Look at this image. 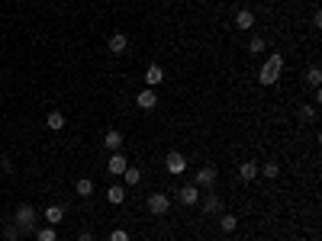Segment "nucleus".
Returning <instances> with one entry per match:
<instances>
[{"mask_svg": "<svg viewBox=\"0 0 322 241\" xmlns=\"http://www.w3.org/2000/svg\"><path fill=\"white\" fill-rule=\"evenodd\" d=\"M219 228H222V235H232L235 228H238V219L232 212H222V219H219Z\"/></svg>", "mask_w": 322, "mask_h": 241, "instance_id": "18", "label": "nucleus"}, {"mask_svg": "<svg viewBox=\"0 0 322 241\" xmlns=\"http://www.w3.org/2000/svg\"><path fill=\"white\" fill-rule=\"evenodd\" d=\"M216 180H219V174H216V167H200V171L194 174V187H203V190H213L216 187Z\"/></svg>", "mask_w": 322, "mask_h": 241, "instance_id": "3", "label": "nucleus"}, {"mask_svg": "<svg viewBox=\"0 0 322 241\" xmlns=\"http://www.w3.org/2000/svg\"><path fill=\"white\" fill-rule=\"evenodd\" d=\"M126 167H129V161L123 158V151H113V154H110V161H106V171H110L113 177H123Z\"/></svg>", "mask_w": 322, "mask_h": 241, "instance_id": "8", "label": "nucleus"}, {"mask_svg": "<svg viewBox=\"0 0 322 241\" xmlns=\"http://www.w3.org/2000/svg\"><path fill=\"white\" fill-rule=\"evenodd\" d=\"M238 177H242L245 184H252V180L258 177V164H255V161H245L242 167H238Z\"/></svg>", "mask_w": 322, "mask_h": 241, "instance_id": "15", "label": "nucleus"}, {"mask_svg": "<svg viewBox=\"0 0 322 241\" xmlns=\"http://www.w3.org/2000/svg\"><path fill=\"white\" fill-rule=\"evenodd\" d=\"M222 241H232V238H222Z\"/></svg>", "mask_w": 322, "mask_h": 241, "instance_id": "30", "label": "nucleus"}, {"mask_svg": "<svg viewBox=\"0 0 322 241\" xmlns=\"http://www.w3.org/2000/svg\"><path fill=\"white\" fill-rule=\"evenodd\" d=\"M177 203H181V206H197L200 203V187H194V184L181 187L177 190Z\"/></svg>", "mask_w": 322, "mask_h": 241, "instance_id": "5", "label": "nucleus"}, {"mask_svg": "<svg viewBox=\"0 0 322 241\" xmlns=\"http://www.w3.org/2000/svg\"><path fill=\"white\" fill-rule=\"evenodd\" d=\"M106 199H110L113 206H123V203H126V190L119 187V184H113L110 190H106Z\"/></svg>", "mask_w": 322, "mask_h": 241, "instance_id": "16", "label": "nucleus"}, {"mask_svg": "<svg viewBox=\"0 0 322 241\" xmlns=\"http://www.w3.org/2000/svg\"><path fill=\"white\" fill-rule=\"evenodd\" d=\"M74 193H78V196H90V193H93V180H87V177H81V180H78V184H74Z\"/></svg>", "mask_w": 322, "mask_h": 241, "instance_id": "21", "label": "nucleus"}, {"mask_svg": "<svg viewBox=\"0 0 322 241\" xmlns=\"http://www.w3.org/2000/svg\"><path fill=\"white\" fill-rule=\"evenodd\" d=\"M287 241H300V238H287Z\"/></svg>", "mask_w": 322, "mask_h": 241, "instance_id": "29", "label": "nucleus"}, {"mask_svg": "<svg viewBox=\"0 0 322 241\" xmlns=\"http://www.w3.org/2000/svg\"><path fill=\"white\" fill-rule=\"evenodd\" d=\"M280 71H283V55L277 52V55H268V62H264V68L258 71V81L264 84V87H271V84H277V77H280Z\"/></svg>", "mask_w": 322, "mask_h": 241, "instance_id": "1", "label": "nucleus"}, {"mask_svg": "<svg viewBox=\"0 0 322 241\" xmlns=\"http://www.w3.org/2000/svg\"><path fill=\"white\" fill-rule=\"evenodd\" d=\"M309 84H313V87H319V84H322V71H319V65H313V68H309Z\"/></svg>", "mask_w": 322, "mask_h": 241, "instance_id": "24", "label": "nucleus"}, {"mask_svg": "<svg viewBox=\"0 0 322 241\" xmlns=\"http://www.w3.org/2000/svg\"><path fill=\"white\" fill-rule=\"evenodd\" d=\"M161 81H164V71L158 65H148V71H145V87H155V84H161Z\"/></svg>", "mask_w": 322, "mask_h": 241, "instance_id": "14", "label": "nucleus"}, {"mask_svg": "<svg viewBox=\"0 0 322 241\" xmlns=\"http://www.w3.org/2000/svg\"><path fill=\"white\" fill-rule=\"evenodd\" d=\"M110 241H129V232H126V228H113V232H110Z\"/></svg>", "mask_w": 322, "mask_h": 241, "instance_id": "25", "label": "nucleus"}, {"mask_svg": "<svg viewBox=\"0 0 322 241\" xmlns=\"http://www.w3.org/2000/svg\"><path fill=\"white\" fill-rule=\"evenodd\" d=\"M300 119H316V106H303V110H300Z\"/></svg>", "mask_w": 322, "mask_h": 241, "instance_id": "26", "label": "nucleus"}, {"mask_svg": "<svg viewBox=\"0 0 322 241\" xmlns=\"http://www.w3.org/2000/svg\"><path fill=\"white\" fill-rule=\"evenodd\" d=\"M106 45H110V52H113V55H123L126 48H129V39H126L123 32H113V35H110V42H106Z\"/></svg>", "mask_w": 322, "mask_h": 241, "instance_id": "11", "label": "nucleus"}, {"mask_svg": "<svg viewBox=\"0 0 322 241\" xmlns=\"http://www.w3.org/2000/svg\"><path fill=\"white\" fill-rule=\"evenodd\" d=\"M62 219H65V206H62V203H52V206H45V222H49V225H58Z\"/></svg>", "mask_w": 322, "mask_h": 241, "instance_id": "10", "label": "nucleus"}, {"mask_svg": "<svg viewBox=\"0 0 322 241\" xmlns=\"http://www.w3.org/2000/svg\"><path fill=\"white\" fill-rule=\"evenodd\" d=\"M7 241H16V225H7V232H4Z\"/></svg>", "mask_w": 322, "mask_h": 241, "instance_id": "27", "label": "nucleus"}, {"mask_svg": "<svg viewBox=\"0 0 322 241\" xmlns=\"http://www.w3.org/2000/svg\"><path fill=\"white\" fill-rule=\"evenodd\" d=\"M235 26L238 29H252L255 26V13H252V10H238V13H235Z\"/></svg>", "mask_w": 322, "mask_h": 241, "instance_id": "13", "label": "nucleus"}, {"mask_svg": "<svg viewBox=\"0 0 322 241\" xmlns=\"http://www.w3.org/2000/svg\"><path fill=\"white\" fill-rule=\"evenodd\" d=\"M103 148H110V151H123V132L119 129H110L103 135Z\"/></svg>", "mask_w": 322, "mask_h": 241, "instance_id": "9", "label": "nucleus"}, {"mask_svg": "<svg viewBox=\"0 0 322 241\" xmlns=\"http://www.w3.org/2000/svg\"><path fill=\"white\" fill-rule=\"evenodd\" d=\"M35 219H39V215H35V209L29 206V203H23V206L16 209V225H20V232H35Z\"/></svg>", "mask_w": 322, "mask_h": 241, "instance_id": "2", "label": "nucleus"}, {"mask_svg": "<svg viewBox=\"0 0 322 241\" xmlns=\"http://www.w3.org/2000/svg\"><path fill=\"white\" fill-rule=\"evenodd\" d=\"M277 174H280V167L277 164H264V167H258V177H268V180H277Z\"/></svg>", "mask_w": 322, "mask_h": 241, "instance_id": "22", "label": "nucleus"}, {"mask_svg": "<svg viewBox=\"0 0 322 241\" xmlns=\"http://www.w3.org/2000/svg\"><path fill=\"white\" fill-rule=\"evenodd\" d=\"M136 103L142 106V110H155V106H158V93H155V87L139 90V93H136Z\"/></svg>", "mask_w": 322, "mask_h": 241, "instance_id": "7", "label": "nucleus"}, {"mask_svg": "<svg viewBox=\"0 0 322 241\" xmlns=\"http://www.w3.org/2000/svg\"><path fill=\"white\" fill-rule=\"evenodd\" d=\"M164 171L174 174V177H177V174H184V171H187V158H184L181 151H171L168 158H164Z\"/></svg>", "mask_w": 322, "mask_h": 241, "instance_id": "4", "label": "nucleus"}, {"mask_svg": "<svg viewBox=\"0 0 322 241\" xmlns=\"http://www.w3.org/2000/svg\"><path fill=\"white\" fill-rule=\"evenodd\" d=\"M35 241H58V232H55V225H45V228H35Z\"/></svg>", "mask_w": 322, "mask_h": 241, "instance_id": "19", "label": "nucleus"}, {"mask_svg": "<svg viewBox=\"0 0 322 241\" xmlns=\"http://www.w3.org/2000/svg\"><path fill=\"white\" fill-rule=\"evenodd\" d=\"M123 180H126L129 187H136V184H142V171H139V167H126V171H123Z\"/></svg>", "mask_w": 322, "mask_h": 241, "instance_id": "20", "label": "nucleus"}, {"mask_svg": "<svg viewBox=\"0 0 322 241\" xmlns=\"http://www.w3.org/2000/svg\"><path fill=\"white\" fill-rule=\"evenodd\" d=\"M168 209H171V199L164 196V193H151L148 196V212L151 215H164Z\"/></svg>", "mask_w": 322, "mask_h": 241, "instance_id": "6", "label": "nucleus"}, {"mask_svg": "<svg viewBox=\"0 0 322 241\" xmlns=\"http://www.w3.org/2000/svg\"><path fill=\"white\" fill-rule=\"evenodd\" d=\"M200 199H203V212H210V215L222 212V199L216 196V193H206V196H200Z\"/></svg>", "mask_w": 322, "mask_h": 241, "instance_id": "12", "label": "nucleus"}, {"mask_svg": "<svg viewBox=\"0 0 322 241\" xmlns=\"http://www.w3.org/2000/svg\"><path fill=\"white\" fill-rule=\"evenodd\" d=\"M78 241H93V235H90V232H81V235H78Z\"/></svg>", "mask_w": 322, "mask_h": 241, "instance_id": "28", "label": "nucleus"}, {"mask_svg": "<svg viewBox=\"0 0 322 241\" xmlns=\"http://www.w3.org/2000/svg\"><path fill=\"white\" fill-rule=\"evenodd\" d=\"M45 126H49L52 132H62L65 129V113H58V110L49 113V116H45Z\"/></svg>", "mask_w": 322, "mask_h": 241, "instance_id": "17", "label": "nucleus"}, {"mask_svg": "<svg viewBox=\"0 0 322 241\" xmlns=\"http://www.w3.org/2000/svg\"><path fill=\"white\" fill-rule=\"evenodd\" d=\"M264 45H268V42L261 39V35H255V39L248 42V52H252V55H261V52H264Z\"/></svg>", "mask_w": 322, "mask_h": 241, "instance_id": "23", "label": "nucleus"}]
</instances>
